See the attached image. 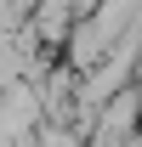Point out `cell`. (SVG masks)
Here are the masks:
<instances>
[{"label":"cell","mask_w":142,"mask_h":147,"mask_svg":"<svg viewBox=\"0 0 142 147\" xmlns=\"http://www.w3.org/2000/svg\"><path fill=\"white\" fill-rule=\"evenodd\" d=\"M63 23H68V11H63V6H51V11L40 17V28H46V34H63Z\"/></svg>","instance_id":"6da1fadb"}]
</instances>
